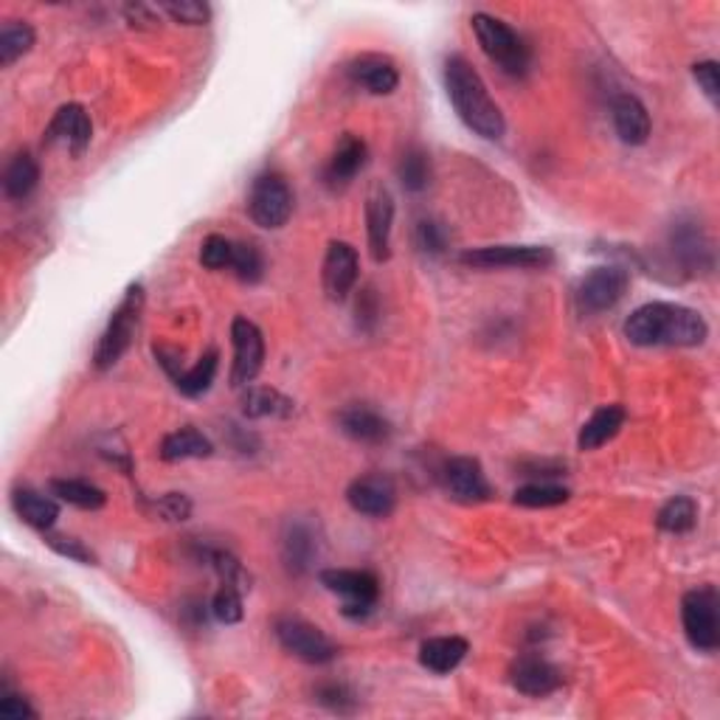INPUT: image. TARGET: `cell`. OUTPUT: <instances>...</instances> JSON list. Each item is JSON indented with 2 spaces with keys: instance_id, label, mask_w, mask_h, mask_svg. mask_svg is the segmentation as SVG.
Segmentation results:
<instances>
[{
  "instance_id": "5",
  "label": "cell",
  "mask_w": 720,
  "mask_h": 720,
  "mask_svg": "<svg viewBox=\"0 0 720 720\" xmlns=\"http://www.w3.org/2000/svg\"><path fill=\"white\" fill-rule=\"evenodd\" d=\"M318 580L327 592L344 599L341 611L347 619H367L380 599L378 574L367 569H327Z\"/></svg>"
},
{
  "instance_id": "29",
  "label": "cell",
  "mask_w": 720,
  "mask_h": 720,
  "mask_svg": "<svg viewBox=\"0 0 720 720\" xmlns=\"http://www.w3.org/2000/svg\"><path fill=\"white\" fill-rule=\"evenodd\" d=\"M40 167L29 153H18L3 172V192L9 200H26L37 189Z\"/></svg>"
},
{
  "instance_id": "2",
  "label": "cell",
  "mask_w": 720,
  "mask_h": 720,
  "mask_svg": "<svg viewBox=\"0 0 720 720\" xmlns=\"http://www.w3.org/2000/svg\"><path fill=\"white\" fill-rule=\"evenodd\" d=\"M709 327L698 310L673 302H650L625 322V338L633 347H701Z\"/></svg>"
},
{
  "instance_id": "4",
  "label": "cell",
  "mask_w": 720,
  "mask_h": 720,
  "mask_svg": "<svg viewBox=\"0 0 720 720\" xmlns=\"http://www.w3.org/2000/svg\"><path fill=\"white\" fill-rule=\"evenodd\" d=\"M473 34L482 45L484 57L498 65L509 77H524L529 71V45L509 23L493 18V14H473Z\"/></svg>"
},
{
  "instance_id": "42",
  "label": "cell",
  "mask_w": 720,
  "mask_h": 720,
  "mask_svg": "<svg viewBox=\"0 0 720 720\" xmlns=\"http://www.w3.org/2000/svg\"><path fill=\"white\" fill-rule=\"evenodd\" d=\"M414 239H417L419 251L428 254V257H439V254L448 251V228L437 220H419Z\"/></svg>"
},
{
  "instance_id": "9",
  "label": "cell",
  "mask_w": 720,
  "mask_h": 720,
  "mask_svg": "<svg viewBox=\"0 0 720 720\" xmlns=\"http://www.w3.org/2000/svg\"><path fill=\"white\" fill-rule=\"evenodd\" d=\"M630 288V273L619 265H603L585 273L577 284V310L583 315H599L614 310Z\"/></svg>"
},
{
  "instance_id": "1",
  "label": "cell",
  "mask_w": 720,
  "mask_h": 720,
  "mask_svg": "<svg viewBox=\"0 0 720 720\" xmlns=\"http://www.w3.org/2000/svg\"><path fill=\"white\" fill-rule=\"evenodd\" d=\"M442 79L448 99L457 110V116L462 119L464 127L473 130L476 135L487 138V142H498L507 133V122L493 97H490L487 85H484L482 74L473 68L468 57L462 54H450L445 57Z\"/></svg>"
},
{
  "instance_id": "44",
  "label": "cell",
  "mask_w": 720,
  "mask_h": 720,
  "mask_svg": "<svg viewBox=\"0 0 720 720\" xmlns=\"http://www.w3.org/2000/svg\"><path fill=\"white\" fill-rule=\"evenodd\" d=\"M155 515H161L164 521H187L192 515V502L183 493H169L153 504Z\"/></svg>"
},
{
  "instance_id": "32",
  "label": "cell",
  "mask_w": 720,
  "mask_h": 720,
  "mask_svg": "<svg viewBox=\"0 0 720 720\" xmlns=\"http://www.w3.org/2000/svg\"><path fill=\"white\" fill-rule=\"evenodd\" d=\"M37 43V34L29 26L26 20H9L0 29V65L9 68L12 63H18L20 57H26L29 52Z\"/></svg>"
},
{
  "instance_id": "28",
  "label": "cell",
  "mask_w": 720,
  "mask_h": 720,
  "mask_svg": "<svg viewBox=\"0 0 720 720\" xmlns=\"http://www.w3.org/2000/svg\"><path fill=\"white\" fill-rule=\"evenodd\" d=\"M214 453L212 439L203 437L198 428L187 425V428H178V431L167 434L161 442L158 457L164 462H187V459H209Z\"/></svg>"
},
{
  "instance_id": "48",
  "label": "cell",
  "mask_w": 720,
  "mask_h": 720,
  "mask_svg": "<svg viewBox=\"0 0 720 720\" xmlns=\"http://www.w3.org/2000/svg\"><path fill=\"white\" fill-rule=\"evenodd\" d=\"M358 322L367 329H372V324L378 322V302H374V290H363V296L358 299Z\"/></svg>"
},
{
  "instance_id": "10",
  "label": "cell",
  "mask_w": 720,
  "mask_h": 720,
  "mask_svg": "<svg viewBox=\"0 0 720 720\" xmlns=\"http://www.w3.org/2000/svg\"><path fill=\"white\" fill-rule=\"evenodd\" d=\"M459 262L479 270L549 268L554 262V254L547 245H484V248H470L459 254Z\"/></svg>"
},
{
  "instance_id": "34",
  "label": "cell",
  "mask_w": 720,
  "mask_h": 720,
  "mask_svg": "<svg viewBox=\"0 0 720 720\" xmlns=\"http://www.w3.org/2000/svg\"><path fill=\"white\" fill-rule=\"evenodd\" d=\"M656 524L662 532L687 535L693 532L695 524H698V507H695V502L687 498V495H675V498H670V502L659 509Z\"/></svg>"
},
{
  "instance_id": "14",
  "label": "cell",
  "mask_w": 720,
  "mask_h": 720,
  "mask_svg": "<svg viewBox=\"0 0 720 720\" xmlns=\"http://www.w3.org/2000/svg\"><path fill=\"white\" fill-rule=\"evenodd\" d=\"M360 277V257L349 243L333 239L327 245V257H324V290L333 302H344L352 293Z\"/></svg>"
},
{
  "instance_id": "46",
  "label": "cell",
  "mask_w": 720,
  "mask_h": 720,
  "mask_svg": "<svg viewBox=\"0 0 720 720\" xmlns=\"http://www.w3.org/2000/svg\"><path fill=\"white\" fill-rule=\"evenodd\" d=\"M0 715H7L12 720H23V718H37V709L23 698V695H3V701H0Z\"/></svg>"
},
{
  "instance_id": "3",
  "label": "cell",
  "mask_w": 720,
  "mask_h": 720,
  "mask_svg": "<svg viewBox=\"0 0 720 720\" xmlns=\"http://www.w3.org/2000/svg\"><path fill=\"white\" fill-rule=\"evenodd\" d=\"M144 299H147L144 296V284L135 282L124 290V299L119 302V307L113 310L108 327H104L102 338H99L97 349H93V367H97L99 372L116 367L119 360L124 358V352L130 349V344H133L135 338V329H138V322H142Z\"/></svg>"
},
{
  "instance_id": "36",
  "label": "cell",
  "mask_w": 720,
  "mask_h": 720,
  "mask_svg": "<svg viewBox=\"0 0 720 720\" xmlns=\"http://www.w3.org/2000/svg\"><path fill=\"white\" fill-rule=\"evenodd\" d=\"M569 490L558 487V484H527V487L515 490L513 502L518 507H529V509H547V507H558V504L569 502Z\"/></svg>"
},
{
  "instance_id": "17",
  "label": "cell",
  "mask_w": 720,
  "mask_h": 720,
  "mask_svg": "<svg viewBox=\"0 0 720 720\" xmlns=\"http://www.w3.org/2000/svg\"><path fill=\"white\" fill-rule=\"evenodd\" d=\"M392 225L394 198L389 194V189L378 187L367 200V237L374 262H386L392 257Z\"/></svg>"
},
{
  "instance_id": "38",
  "label": "cell",
  "mask_w": 720,
  "mask_h": 720,
  "mask_svg": "<svg viewBox=\"0 0 720 720\" xmlns=\"http://www.w3.org/2000/svg\"><path fill=\"white\" fill-rule=\"evenodd\" d=\"M315 701L322 704V707H327L329 712H338V715H349L358 709V698H355L352 689H349L347 684H338V682L318 684V687H315Z\"/></svg>"
},
{
  "instance_id": "21",
  "label": "cell",
  "mask_w": 720,
  "mask_h": 720,
  "mask_svg": "<svg viewBox=\"0 0 720 720\" xmlns=\"http://www.w3.org/2000/svg\"><path fill=\"white\" fill-rule=\"evenodd\" d=\"M338 425L349 439L360 445H383L392 439V423L369 405H349L338 414Z\"/></svg>"
},
{
  "instance_id": "45",
  "label": "cell",
  "mask_w": 720,
  "mask_h": 720,
  "mask_svg": "<svg viewBox=\"0 0 720 720\" xmlns=\"http://www.w3.org/2000/svg\"><path fill=\"white\" fill-rule=\"evenodd\" d=\"M693 77L695 82H698V88L707 93L709 102H718L720 97V71H718V63L715 59H704V63H695L693 65Z\"/></svg>"
},
{
  "instance_id": "26",
  "label": "cell",
  "mask_w": 720,
  "mask_h": 720,
  "mask_svg": "<svg viewBox=\"0 0 720 720\" xmlns=\"http://www.w3.org/2000/svg\"><path fill=\"white\" fill-rule=\"evenodd\" d=\"M468 650V639L462 637H434L428 639V642H423V648H419V664L437 675H448L464 662Z\"/></svg>"
},
{
  "instance_id": "37",
  "label": "cell",
  "mask_w": 720,
  "mask_h": 720,
  "mask_svg": "<svg viewBox=\"0 0 720 720\" xmlns=\"http://www.w3.org/2000/svg\"><path fill=\"white\" fill-rule=\"evenodd\" d=\"M232 270L237 273L239 282L245 284H257L265 277V259L259 254L257 245L251 243H234V257H232Z\"/></svg>"
},
{
  "instance_id": "33",
  "label": "cell",
  "mask_w": 720,
  "mask_h": 720,
  "mask_svg": "<svg viewBox=\"0 0 720 720\" xmlns=\"http://www.w3.org/2000/svg\"><path fill=\"white\" fill-rule=\"evenodd\" d=\"M397 178L405 192L419 194L431 183V155L423 147H408L397 164Z\"/></svg>"
},
{
  "instance_id": "31",
  "label": "cell",
  "mask_w": 720,
  "mask_h": 720,
  "mask_svg": "<svg viewBox=\"0 0 720 720\" xmlns=\"http://www.w3.org/2000/svg\"><path fill=\"white\" fill-rule=\"evenodd\" d=\"M52 493L57 495L59 502L71 504L77 509H88V513H97L108 504L104 490H99L97 484L82 482V479H54Z\"/></svg>"
},
{
  "instance_id": "13",
  "label": "cell",
  "mask_w": 720,
  "mask_h": 720,
  "mask_svg": "<svg viewBox=\"0 0 720 720\" xmlns=\"http://www.w3.org/2000/svg\"><path fill=\"white\" fill-rule=\"evenodd\" d=\"M349 507L358 515L367 518H389L397 507V487L383 473H369V476H358L347 487Z\"/></svg>"
},
{
  "instance_id": "41",
  "label": "cell",
  "mask_w": 720,
  "mask_h": 720,
  "mask_svg": "<svg viewBox=\"0 0 720 720\" xmlns=\"http://www.w3.org/2000/svg\"><path fill=\"white\" fill-rule=\"evenodd\" d=\"M232 257H234V243L232 239L220 237V234H209L200 245V262L203 268L209 270H223L232 268Z\"/></svg>"
},
{
  "instance_id": "18",
  "label": "cell",
  "mask_w": 720,
  "mask_h": 720,
  "mask_svg": "<svg viewBox=\"0 0 720 720\" xmlns=\"http://www.w3.org/2000/svg\"><path fill=\"white\" fill-rule=\"evenodd\" d=\"M347 74L355 85L367 88L374 97H389L400 85V71L386 54H360L347 65Z\"/></svg>"
},
{
  "instance_id": "19",
  "label": "cell",
  "mask_w": 720,
  "mask_h": 720,
  "mask_svg": "<svg viewBox=\"0 0 720 720\" xmlns=\"http://www.w3.org/2000/svg\"><path fill=\"white\" fill-rule=\"evenodd\" d=\"M367 158H369V149L363 138H358V135L352 133L341 135V142L335 144L333 155H329L327 161V169H324V183H327L329 189L349 187V183L358 178L360 169L367 167Z\"/></svg>"
},
{
  "instance_id": "12",
  "label": "cell",
  "mask_w": 720,
  "mask_h": 720,
  "mask_svg": "<svg viewBox=\"0 0 720 720\" xmlns=\"http://www.w3.org/2000/svg\"><path fill=\"white\" fill-rule=\"evenodd\" d=\"M442 487L445 493L459 504H484L493 498V487H490L484 468L479 459L473 457H453L442 464Z\"/></svg>"
},
{
  "instance_id": "6",
  "label": "cell",
  "mask_w": 720,
  "mask_h": 720,
  "mask_svg": "<svg viewBox=\"0 0 720 720\" xmlns=\"http://www.w3.org/2000/svg\"><path fill=\"white\" fill-rule=\"evenodd\" d=\"M718 592L712 585L687 592L682 599V622L687 642L698 653H715L720 648V617H718Z\"/></svg>"
},
{
  "instance_id": "35",
  "label": "cell",
  "mask_w": 720,
  "mask_h": 720,
  "mask_svg": "<svg viewBox=\"0 0 720 720\" xmlns=\"http://www.w3.org/2000/svg\"><path fill=\"white\" fill-rule=\"evenodd\" d=\"M200 560L214 569V574H217L223 585H234L243 594L251 592V574L245 572L243 563L232 552H225V549H203Z\"/></svg>"
},
{
  "instance_id": "24",
  "label": "cell",
  "mask_w": 720,
  "mask_h": 720,
  "mask_svg": "<svg viewBox=\"0 0 720 720\" xmlns=\"http://www.w3.org/2000/svg\"><path fill=\"white\" fill-rule=\"evenodd\" d=\"M625 419H628V414H625L622 405L614 403V405H603V408H597V412L592 414V419H585V425L580 428L577 448L580 450H597V448H603V445H608L619 431H622Z\"/></svg>"
},
{
  "instance_id": "11",
  "label": "cell",
  "mask_w": 720,
  "mask_h": 720,
  "mask_svg": "<svg viewBox=\"0 0 720 720\" xmlns=\"http://www.w3.org/2000/svg\"><path fill=\"white\" fill-rule=\"evenodd\" d=\"M232 344H234V369L232 383L237 389L251 386L257 374L265 367V338L262 329L245 315H237L232 322Z\"/></svg>"
},
{
  "instance_id": "7",
  "label": "cell",
  "mask_w": 720,
  "mask_h": 720,
  "mask_svg": "<svg viewBox=\"0 0 720 720\" xmlns=\"http://www.w3.org/2000/svg\"><path fill=\"white\" fill-rule=\"evenodd\" d=\"M293 189L279 172H262L248 192V214L259 228L277 232L293 217Z\"/></svg>"
},
{
  "instance_id": "40",
  "label": "cell",
  "mask_w": 720,
  "mask_h": 720,
  "mask_svg": "<svg viewBox=\"0 0 720 720\" xmlns=\"http://www.w3.org/2000/svg\"><path fill=\"white\" fill-rule=\"evenodd\" d=\"M161 9L175 23H183V26H203L212 18L209 3H200V0H167V3H161Z\"/></svg>"
},
{
  "instance_id": "39",
  "label": "cell",
  "mask_w": 720,
  "mask_h": 720,
  "mask_svg": "<svg viewBox=\"0 0 720 720\" xmlns=\"http://www.w3.org/2000/svg\"><path fill=\"white\" fill-rule=\"evenodd\" d=\"M212 614L217 622L237 625L243 619V592L234 585H220V592L212 599Z\"/></svg>"
},
{
  "instance_id": "43",
  "label": "cell",
  "mask_w": 720,
  "mask_h": 720,
  "mask_svg": "<svg viewBox=\"0 0 720 720\" xmlns=\"http://www.w3.org/2000/svg\"><path fill=\"white\" fill-rule=\"evenodd\" d=\"M45 543H48V549H54L57 554H63V558L74 560V563H82V566H97V554L90 552L82 540L68 538V535L45 532Z\"/></svg>"
},
{
  "instance_id": "8",
  "label": "cell",
  "mask_w": 720,
  "mask_h": 720,
  "mask_svg": "<svg viewBox=\"0 0 720 720\" xmlns=\"http://www.w3.org/2000/svg\"><path fill=\"white\" fill-rule=\"evenodd\" d=\"M273 633L290 656L302 659L307 664H329L338 656V644L322 628H315L302 617H279Z\"/></svg>"
},
{
  "instance_id": "23",
  "label": "cell",
  "mask_w": 720,
  "mask_h": 720,
  "mask_svg": "<svg viewBox=\"0 0 720 720\" xmlns=\"http://www.w3.org/2000/svg\"><path fill=\"white\" fill-rule=\"evenodd\" d=\"M282 558L288 572L293 574H307L313 569L315 558H318V538L310 524H288V532L282 538Z\"/></svg>"
},
{
  "instance_id": "27",
  "label": "cell",
  "mask_w": 720,
  "mask_h": 720,
  "mask_svg": "<svg viewBox=\"0 0 720 720\" xmlns=\"http://www.w3.org/2000/svg\"><path fill=\"white\" fill-rule=\"evenodd\" d=\"M243 414L251 419H290L296 414V403L277 389L248 386L243 394Z\"/></svg>"
},
{
  "instance_id": "15",
  "label": "cell",
  "mask_w": 720,
  "mask_h": 720,
  "mask_svg": "<svg viewBox=\"0 0 720 720\" xmlns=\"http://www.w3.org/2000/svg\"><path fill=\"white\" fill-rule=\"evenodd\" d=\"M45 144H65L71 149L74 158L85 155V149L93 142V124H90L88 110L82 104L71 102L63 104V108L54 113V119L45 127Z\"/></svg>"
},
{
  "instance_id": "16",
  "label": "cell",
  "mask_w": 720,
  "mask_h": 720,
  "mask_svg": "<svg viewBox=\"0 0 720 720\" xmlns=\"http://www.w3.org/2000/svg\"><path fill=\"white\" fill-rule=\"evenodd\" d=\"M509 684L518 693L529 695V698H543V695H552L554 689H560L563 673L543 656L527 653V656L515 659L513 667H509Z\"/></svg>"
},
{
  "instance_id": "30",
  "label": "cell",
  "mask_w": 720,
  "mask_h": 720,
  "mask_svg": "<svg viewBox=\"0 0 720 720\" xmlns=\"http://www.w3.org/2000/svg\"><path fill=\"white\" fill-rule=\"evenodd\" d=\"M217 367H220V352L217 349H209L203 358L194 363L192 369H180V372L172 374L175 389L180 394H187V397H200V394H206L212 389L214 378H217Z\"/></svg>"
},
{
  "instance_id": "20",
  "label": "cell",
  "mask_w": 720,
  "mask_h": 720,
  "mask_svg": "<svg viewBox=\"0 0 720 720\" xmlns=\"http://www.w3.org/2000/svg\"><path fill=\"white\" fill-rule=\"evenodd\" d=\"M670 251L675 262L687 270H704L712 262V248L704 228L695 220H678L670 232Z\"/></svg>"
},
{
  "instance_id": "25",
  "label": "cell",
  "mask_w": 720,
  "mask_h": 720,
  "mask_svg": "<svg viewBox=\"0 0 720 720\" xmlns=\"http://www.w3.org/2000/svg\"><path fill=\"white\" fill-rule=\"evenodd\" d=\"M12 509L20 521L29 524L32 529L48 532L59 518V504L43 493H34L29 487H20L12 493Z\"/></svg>"
},
{
  "instance_id": "47",
  "label": "cell",
  "mask_w": 720,
  "mask_h": 720,
  "mask_svg": "<svg viewBox=\"0 0 720 720\" xmlns=\"http://www.w3.org/2000/svg\"><path fill=\"white\" fill-rule=\"evenodd\" d=\"M124 18L133 29H158V14L153 7H144V3H130L124 7Z\"/></svg>"
},
{
  "instance_id": "22",
  "label": "cell",
  "mask_w": 720,
  "mask_h": 720,
  "mask_svg": "<svg viewBox=\"0 0 720 720\" xmlns=\"http://www.w3.org/2000/svg\"><path fill=\"white\" fill-rule=\"evenodd\" d=\"M611 119H614V130H617L619 142L630 144V147H642L644 142L650 138V113L637 97H630V93H619L611 104Z\"/></svg>"
}]
</instances>
